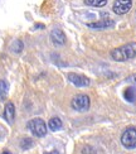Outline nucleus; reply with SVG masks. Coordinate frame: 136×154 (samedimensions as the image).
<instances>
[{"mask_svg": "<svg viewBox=\"0 0 136 154\" xmlns=\"http://www.w3.org/2000/svg\"><path fill=\"white\" fill-rule=\"evenodd\" d=\"M111 57L117 62H125L136 57V42L124 44L111 51Z\"/></svg>", "mask_w": 136, "mask_h": 154, "instance_id": "1", "label": "nucleus"}, {"mask_svg": "<svg viewBox=\"0 0 136 154\" xmlns=\"http://www.w3.org/2000/svg\"><path fill=\"white\" fill-rule=\"evenodd\" d=\"M28 129L32 131V134L38 138H42L47 134V125H45L44 120L41 118L32 119L28 123Z\"/></svg>", "mask_w": 136, "mask_h": 154, "instance_id": "2", "label": "nucleus"}, {"mask_svg": "<svg viewBox=\"0 0 136 154\" xmlns=\"http://www.w3.org/2000/svg\"><path fill=\"white\" fill-rule=\"evenodd\" d=\"M121 144L127 149L136 148V128L130 126L122 133L121 135Z\"/></svg>", "mask_w": 136, "mask_h": 154, "instance_id": "3", "label": "nucleus"}, {"mask_svg": "<svg viewBox=\"0 0 136 154\" xmlns=\"http://www.w3.org/2000/svg\"><path fill=\"white\" fill-rule=\"evenodd\" d=\"M89 97L87 95H83V94H80L74 96L72 99V102H71V105L72 107L76 111H80V112H85L89 109Z\"/></svg>", "mask_w": 136, "mask_h": 154, "instance_id": "4", "label": "nucleus"}, {"mask_svg": "<svg viewBox=\"0 0 136 154\" xmlns=\"http://www.w3.org/2000/svg\"><path fill=\"white\" fill-rule=\"evenodd\" d=\"M131 6H132L131 0H115L112 10L117 15H124L131 10Z\"/></svg>", "mask_w": 136, "mask_h": 154, "instance_id": "5", "label": "nucleus"}, {"mask_svg": "<svg viewBox=\"0 0 136 154\" xmlns=\"http://www.w3.org/2000/svg\"><path fill=\"white\" fill-rule=\"evenodd\" d=\"M67 77H68L69 82L73 83V85L77 86V87H86V86L89 85V80L86 76L77 75V73H68Z\"/></svg>", "mask_w": 136, "mask_h": 154, "instance_id": "6", "label": "nucleus"}, {"mask_svg": "<svg viewBox=\"0 0 136 154\" xmlns=\"http://www.w3.org/2000/svg\"><path fill=\"white\" fill-rule=\"evenodd\" d=\"M50 41L53 42L56 46H63V44H66V35H64L63 30H61V29H53L52 30Z\"/></svg>", "mask_w": 136, "mask_h": 154, "instance_id": "7", "label": "nucleus"}, {"mask_svg": "<svg viewBox=\"0 0 136 154\" xmlns=\"http://www.w3.org/2000/svg\"><path fill=\"white\" fill-rule=\"evenodd\" d=\"M4 119L8 121L9 124L14 123V119H15V106L13 102H6V105L4 107Z\"/></svg>", "mask_w": 136, "mask_h": 154, "instance_id": "8", "label": "nucleus"}, {"mask_svg": "<svg viewBox=\"0 0 136 154\" xmlns=\"http://www.w3.org/2000/svg\"><path fill=\"white\" fill-rule=\"evenodd\" d=\"M113 20L111 19H102V20H98V22H95V23H88L87 27L89 28H93V29H106V28H110V27H113Z\"/></svg>", "mask_w": 136, "mask_h": 154, "instance_id": "9", "label": "nucleus"}, {"mask_svg": "<svg viewBox=\"0 0 136 154\" xmlns=\"http://www.w3.org/2000/svg\"><path fill=\"white\" fill-rule=\"evenodd\" d=\"M48 128L52 130V131H57V130H59L61 128H62V120L59 118H52L49 121H48Z\"/></svg>", "mask_w": 136, "mask_h": 154, "instance_id": "10", "label": "nucleus"}, {"mask_svg": "<svg viewBox=\"0 0 136 154\" xmlns=\"http://www.w3.org/2000/svg\"><path fill=\"white\" fill-rule=\"evenodd\" d=\"M9 91V85L5 80H0V101H4L8 96Z\"/></svg>", "mask_w": 136, "mask_h": 154, "instance_id": "11", "label": "nucleus"}, {"mask_svg": "<svg viewBox=\"0 0 136 154\" xmlns=\"http://www.w3.org/2000/svg\"><path fill=\"white\" fill-rule=\"evenodd\" d=\"M124 96L125 99L128 101V102H135L136 100V90L134 87H127L124 92Z\"/></svg>", "mask_w": 136, "mask_h": 154, "instance_id": "12", "label": "nucleus"}, {"mask_svg": "<svg viewBox=\"0 0 136 154\" xmlns=\"http://www.w3.org/2000/svg\"><path fill=\"white\" fill-rule=\"evenodd\" d=\"M23 42L22 41H19V39H17V41H14L11 43V46H10V49L13 51L14 53H20L22 51H23Z\"/></svg>", "mask_w": 136, "mask_h": 154, "instance_id": "13", "label": "nucleus"}, {"mask_svg": "<svg viewBox=\"0 0 136 154\" xmlns=\"http://www.w3.org/2000/svg\"><path fill=\"white\" fill-rule=\"evenodd\" d=\"M86 4L91 6H97V8H102L107 4V0H86Z\"/></svg>", "mask_w": 136, "mask_h": 154, "instance_id": "14", "label": "nucleus"}, {"mask_svg": "<svg viewBox=\"0 0 136 154\" xmlns=\"http://www.w3.org/2000/svg\"><path fill=\"white\" fill-rule=\"evenodd\" d=\"M33 145H34V143H33V140H32L30 138H24V139H22V142H20V148L24 149V150L30 149Z\"/></svg>", "mask_w": 136, "mask_h": 154, "instance_id": "15", "label": "nucleus"}, {"mask_svg": "<svg viewBox=\"0 0 136 154\" xmlns=\"http://www.w3.org/2000/svg\"><path fill=\"white\" fill-rule=\"evenodd\" d=\"M126 81H127V82H130V83H135V85H136V73H134V75H131V76H128L127 79H126Z\"/></svg>", "mask_w": 136, "mask_h": 154, "instance_id": "16", "label": "nucleus"}, {"mask_svg": "<svg viewBox=\"0 0 136 154\" xmlns=\"http://www.w3.org/2000/svg\"><path fill=\"white\" fill-rule=\"evenodd\" d=\"M44 154H58V153L54 150V152H47V153H44Z\"/></svg>", "mask_w": 136, "mask_h": 154, "instance_id": "17", "label": "nucleus"}, {"mask_svg": "<svg viewBox=\"0 0 136 154\" xmlns=\"http://www.w3.org/2000/svg\"><path fill=\"white\" fill-rule=\"evenodd\" d=\"M3 154H11V153H10L9 150H4V152H3Z\"/></svg>", "mask_w": 136, "mask_h": 154, "instance_id": "18", "label": "nucleus"}]
</instances>
